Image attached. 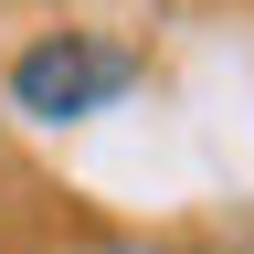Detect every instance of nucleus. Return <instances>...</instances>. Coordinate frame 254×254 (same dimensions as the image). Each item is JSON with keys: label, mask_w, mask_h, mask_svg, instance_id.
<instances>
[{"label": "nucleus", "mask_w": 254, "mask_h": 254, "mask_svg": "<svg viewBox=\"0 0 254 254\" xmlns=\"http://www.w3.org/2000/svg\"><path fill=\"white\" fill-rule=\"evenodd\" d=\"M127 85H138V43H117V32H32L11 53V106L32 127H74L117 106Z\"/></svg>", "instance_id": "f257e3e1"}]
</instances>
